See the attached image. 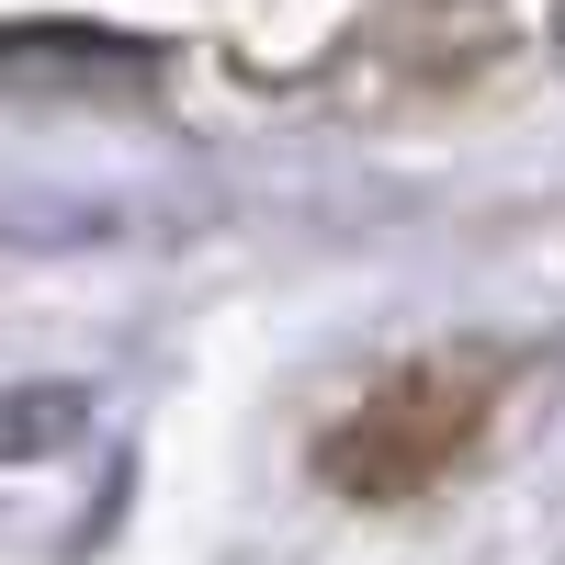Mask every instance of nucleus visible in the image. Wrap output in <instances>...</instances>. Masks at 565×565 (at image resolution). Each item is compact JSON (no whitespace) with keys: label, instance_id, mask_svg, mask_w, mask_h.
<instances>
[{"label":"nucleus","instance_id":"obj_1","mask_svg":"<svg viewBox=\"0 0 565 565\" xmlns=\"http://www.w3.org/2000/svg\"><path fill=\"white\" fill-rule=\"evenodd\" d=\"M487 385H498V362H418V373H396V385H373L362 418L328 441V476H340L351 498L430 487L441 463L487 430Z\"/></svg>","mask_w":565,"mask_h":565}]
</instances>
